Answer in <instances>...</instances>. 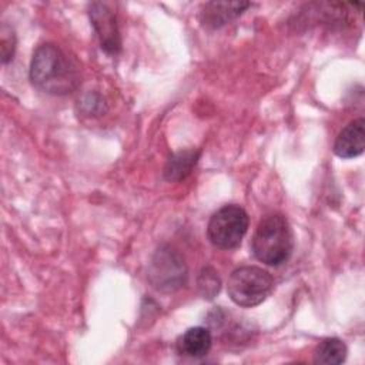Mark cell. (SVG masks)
<instances>
[{
	"label": "cell",
	"mask_w": 365,
	"mask_h": 365,
	"mask_svg": "<svg viewBox=\"0 0 365 365\" xmlns=\"http://www.w3.org/2000/svg\"><path fill=\"white\" fill-rule=\"evenodd\" d=\"M346 345L338 338L322 339L314 352V362L322 365L342 364L346 358Z\"/></svg>",
	"instance_id": "cell-11"
},
{
	"label": "cell",
	"mask_w": 365,
	"mask_h": 365,
	"mask_svg": "<svg viewBox=\"0 0 365 365\" xmlns=\"http://www.w3.org/2000/svg\"><path fill=\"white\" fill-rule=\"evenodd\" d=\"M148 279L158 291H177L187 281L184 257L171 245H161L150 261Z\"/></svg>",
	"instance_id": "cell-5"
},
{
	"label": "cell",
	"mask_w": 365,
	"mask_h": 365,
	"mask_svg": "<svg viewBox=\"0 0 365 365\" xmlns=\"http://www.w3.org/2000/svg\"><path fill=\"white\" fill-rule=\"evenodd\" d=\"M198 288L204 298H214V295L220 291V279L211 268H204L198 278Z\"/></svg>",
	"instance_id": "cell-12"
},
{
	"label": "cell",
	"mask_w": 365,
	"mask_h": 365,
	"mask_svg": "<svg viewBox=\"0 0 365 365\" xmlns=\"http://www.w3.org/2000/svg\"><path fill=\"white\" fill-rule=\"evenodd\" d=\"M272 287L274 281L268 271L259 267H240L230 275L227 291L234 304L251 308L265 301Z\"/></svg>",
	"instance_id": "cell-3"
},
{
	"label": "cell",
	"mask_w": 365,
	"mask_h": 365,
	"mask_svg": "<svg viewBox=\"0 0 365 365\" xmlns=\"http://www.w3.org/2000/svg\"><path fill=\"white\" fill-rule=\"evenodd\" d=\"M198 157L200 151L194 150H185L173 154L164 167V178L168 181L184 180L197 164Z\"/></svg>",
	"instance_id": "cell-10"
},
{
	"label": "cell",
	"mask_w": 365,
	"mask_h": 365,
	"mask_svg": "<svg viewBox=\"0 0 365 365\" xmlns=\"http://www.w3.org/2000/svg\"><path fill=\"white\" fill-rule=\"evenodd\" d=\"M88 16L98 36L101 48L110 54L118 53L121 48V38L115 14L104 3H91Z\"/></svg>",
	"instance_id": "cell-6"
},
{
	"label": "cell",
	"mask_w": 365,
	"mask_h": 365,
	"mask_svg": "<svg viewBox=\"0 0 365 365\" xmlns=\"http://www.w3.org/2000/svg\"><path fill=\"white\" fill-rule=\"evenodd\" d=\"M365 148V120L356 118L348 123L336 135L334 153L339 158H354L364 153Z\"/></svg>",
	"instance_id": "cell-7"
},
{
	"label": "cell",
	"mask_w": 365,
	"mask_h": 365,
	"mask_svg": "<svg viewBox=\"0 0 365 365\" xmlns=\"http://www.w3.org/2000/svg\"><path fill=\"white\" fill-rule=\"evenodd\" d=\"M254 257L267 265H281L291 257L294 235L287 218L281 214H268L257 225L251 240Z\"/></svg>",
	"instance_id": "cell-2"
},
{
	"label": "cell",
	"mask_w": 365,
	"mask_h": 365,
	"mask_svg": "<svg viewBox=\"0 0 365 365\" xmlns=\"http://www.w3.org/2000/svg\"><path fill=\"white\" fill-rule=\"evenodd\" d=\"M77 61L53 43L38 46L30 63V80L36 88L53 96L73 93L80 84Z\"/></svg>",
	"instance_id": "cell-1"
},
{
	"label": "cell",
	"mask_w": 365,
	"mask_h": 365,
	"mask_svg": "<svg viewBox=\"0 0 365 365\" xmlns=\"http://www.w3.org/2000/svg\"><path fill=\"white\" fill-rule=\"evenodd\" d=\"M212 345V336L210 329L204 327L188 328L178 339L177 349L181 355L190 358H201L208 354Z\"/></svg>",
	"instance_id": "cell-9"
},
{
	"label": "cell",
	"mask_w": 365,
	"mask_h": 365,
	"mask_svg": "<svg viewBox=\"0 0 365 365\" xmlns=\"http://www.w3.org/2000/svg\"><path fill=\"white\" fill-rule=\"evenodd\" d=\"M0 46H1V61L6 64L13 58L16 50V34L7 24L1 26L0 30Z\"/></svg>",
	"instance_id": "cell-13"
},
{
	"label": "cell",
	"mask_w": 365,
	"mask_h": 365,
	"mask_svg": "<svg viewBox=\"0 0 365 365\" xmlns=\"http://www.w3.org/2000/svg\"><path fill=\"white\" fill-rule=\"evenodd\" d=\"M248 6L247 1H210L202 6L201 21L207 27L218 29L238 17Z\"/></svg>",
	"instance_id": "cell-8"
},
{
	"label": "cell",
	"mask_w": 365,
	"mask_h": 365,
	"mask_svg": "<svg viewBox=\"0 0 365 365\" xmlns=\"http://www.w3.org/2000/svg\"><path fill=\"white\" fill-rule=\"evenodd\" d=\"M248 230V214L240 205L221 207L208 221L207 235L211 244L221 250H231L241 244Z\"/></svg>",
	"instance_id": "cell-4"
}]
</instances>
